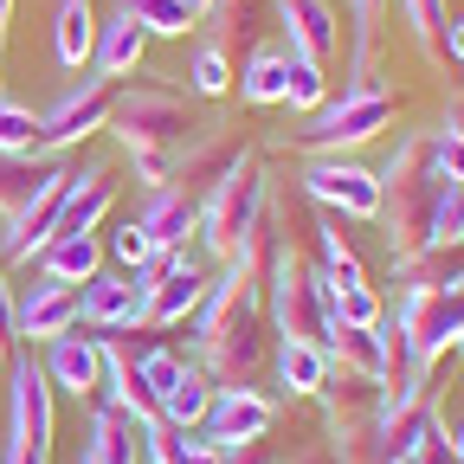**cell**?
<instances>
[{"mask_svg": "<svg viewBox=\"0 0 464 464\" xmlns=\"http://www.w3.org/2000/svg\"><path fill=\"white\" fill-rule=\"evenodd\" d=\"M271 316H265V284H252L239 265H226L194 310V368L226 387H258L271 362Z\"/></svg>", "mask_w": 464, "mask_h": 464, "instance_id": "6da1fadb", "label": "cell"}, {"mask_svg": "<svg viewBox=\"0 0 464 464\" xmlns=\"http://www.w3.org/2000/svg\"><path fill=\"white\" fill-rule=\"evenodd\" d=\"M445 174L432 161V130L406 136L381 168V226H387V258H420L432 252V207H439Z\"/></svg>", "mask_w": 464, "mask_h": 464, "instance_id": "7a4b0ae2", "label": "cell"}, {"mask_svg": "<svg viewBox=\"0 0 464 464\" xmlns=\"http://www.w3.org/2000/svg\"><path fill=\"white\" fill-rule=\"evenodd\" d=\"M207 123L194 116V97L181 84H161V78H136V84H116L110 103V136L123 142L130 155L142 149H188Z\"/></svg>", "mask_w": 464, "mask_h": 464, "instance_id": "3957f363", "label": "cell"}, {"mask_svg": "<svg viewBox=\"0 0 464 464\" xmlns=\"http://www.w3.org/2000/svg\"><path fill=\"white\" fill-rule=\"evenodd\" d=\"M265 316H271V335L277 342H329V329H335L329 284H323V271L297 246H284L277 271L265 277Z\"/></svg>", "mask_w": 464, "mask_h": 464, "instance_id": "277c9868", "label": "cell"}, {"mask_svg": "<svg viewBox=\"0 0 464 464\" xmlns=\"http://www.w3.org/2000/svg\"><path fill=\"white\" fill-rule=\"evenodd\" d=\"M393 110H400V97H393L387 84L342 91V97H329L323 110L304 116V130H290V149H304V155H342V149H362V142H374V136L393 123Z\"/></svg>", "mask_w": 464, "mask_h": 464, "instance_id": "5b68a950", "label": "cell"}, {"mask_svg": "<svg viewBox=\"0 0 464 464\" xmlns=\"http://www.w3.org/2000/svg\"><path fill=\"white\" fill-rule=\"evenodd\" d=\"M265 200H271V174H265V161H258V155H239V168H232L226 181L200 200V246L226 265L232 252H239V239L252 232V219L265 213Z\"/></svg>", "mask_w": 464, "mask_h": 464, "instance_id": "8992f818", "label": "cell"}, {"mask_svg": "<svg viewBox=\"0 0 464 464\" xmlns=\"http://www.w3.org/2000/svg\"><path fill=\"white\" fill-rule=\"evenodd\" d=\"M207 284H213V271L188 252V246H174V252H161V265L149 271V284H142V329H181L194 310H200V297H207Z\"/></svg>", "mask_w": 464, "mask_h": 464, "instance_id": "52a82bcc", "label": "cell"}, {"mask_svg": "<svg viewBox=\"0 0 464 464\" xmlns=\"http://www.w3.org/2000/svg\"><path fill=\"white\" fill-rule=\"evenodd\" d=\"M52 439H58L52 381H45V368H39L33 355H14V362H7V445L52 458Z\"/></svg>", "mask_w": 464, "mask_h": 464, "instance_id": "ba28073f", "label": "cell"}, {"mask_svg": "<svg viewBox=\"0 0 464 464\" xmlns=\"http://www.w3.org/2000/svg\"><path fill=\"white\" fill-rule=\"evenodd\" d=\"M304 200H316L335 219H381V174L348 155H310L304 161Z\"/></svg>", "mask_w": 464, "mask_h": 464, "instance_id": "9c48e42d", "label": "cell"}, {"mask_svg": "<svg viewBox=\"0 0 464 464\" xmlns=\"http://www.w3.org/2000/svg\"><path fill=\"white\" fill-rule=\"evenodd\" d=\"M110 103H116V78H78L72 91H58V103L39 116V149L65 155L91 142L97 130H110Z\"/></svg>", "mask_w": 464, "mask_h": 464, "instance_id": "30bf717a", "label": "cell"}, {"mask_svg": "<svg viewBox=\"0 0 464 464\" xmlns=\"http://www.w3.org/2000/svg\"><path fill=\"white\" fill-rule=\"evenodd\" d=\"M393 323L406 329V342H413L426 362H445L451 348L464 342V310L451 304V290H445V284H432V290H400Z\"/></svg>", "mask_w": 464, "mask_h": 464, "instance_id": "8fae6325", "label": "cell"}, {"mask_svg": "<svg viewBox=\"0 0 464 464\" xmlns=\"http://www.w3.org/2000/svg\"><path fill=\"white\" fill-rule=\"evenodd\" d=\"M277 420H284V406H277L271 393H258V387H226V393H213V406H207L200 439H207V445H219V451H232V445L271 439V432H277Z\"/></svg>", "mask_w": 464, "mask_h": 464, "instance_id": "7c38bea8", "label": "cell"}, {"mask_svg": "<svg viewBox=\"0 0 464 464\" xmlns=\"http://www.w3.org/2000/svg\"><path fill=\"white\" fill-rule=\"evenodd\" d=\"M78 329L110 335V329H142V277L130 271H97L78 284Z\"/></svg>", "mask_w": 464, "mask_h": 464, "instance_id": "4fadbf2b", "label": "cell"}, {"mask_svg": "<svg viewBox=\"0 0 464 464\" xmlns=\"http://www.w3.org/2000/svg\"><path fill=\"white\" fill-rule=\"evenodd\" d=\"M78 329V284H52V277H33L26 290H14V335L45 348L52 335Z\"/></svg>", "mask_w": 464, "mask_h": 464, "instance_id": "5bb4252c", "label": "cell"}, {"mask_svg": "<svg viewBox=\"0 0 464 464\" xmlns=\"http://www.w3.org/2000/svg\"><path fill=\"white\" fill-rule=\"evenodd\" d=\"M155 426L161 420H149V413H136V406H123V400H91V451H103V464H149V439H155Z\"/></svg>", "mask_w": 464, "mask_h": 464, "instance_id": "9a60e30c", "label": "cell"}, {"mask_svg": "<svg viewBox=\"0 0 464 464\" xmlns=\"http://www.w3.org/2000/svg\"><path fill=\"white\" fill-rule=\"evenodd\" d=\"M316 406H323V426H329V439H348V432H362V426H374V420H381L387 387H381L374 374L335 368V374H329V387L316 393Z\"/></svg>", "mask_w": 464, "mask_h": 464, "instance_id": "2e32d148", "label": "cell"}, {"mask_svg": "<svg viewBox=\"0 0 464 464\" xmlns=\"http://www.w3.org/2000/svg\"><path fill=\"white\" fill-rule=\"evenodd\" d=\"M239 155H252L232 130H207V136H194L188 149H181V161H174V174H168V188H181V194H194V200H207L232 168H239Z\"/></svg>", "mask_w": 464, "mask_h": 464, "instance_id": "e0dca14e", "label": "cell"}, {"mask_svg": "<svg viewBox=\"0 0 464 464\" xmlns=\"http://www.w3.org/2000/svg\"><path fill=\"white\" fill-rule=\"evenodd\" d=\"M45 381L52 393H72V400H91L103 387V342L84 335V329H65V335H52L45 342Z\"/></svg>", "mask_w": 464, "mask_h": 464, "instance_id": "ac0fdd59", "label": "cell"}, {"mask_svg": "<svg viewBox=\"0 0 464 464\" xmlns=\"http://www.w3.org/2000/svg\"><path fill=\"white\" fill-rule=\"evenodd\" d=\"M277 39L290 45V58H310L329 72L335 58V7L329 0H277Z\"/></svg>", "mask_w": 464, "mask_h": 464, "instance_id": "d6986e66", "label": "cell"}, {"mask_svg": "<svg viewBox=\"0 0 464 464\" xmlns=\"http://www.w3.org/2000/svg\"><path fill=\"white\" fill-rule=\"evenodd\" d=\"M116 194H123V181H116L110 168H84L78 181H72V194H65V207H58L52 239H78V232H97V226L110 219Z\"/></svg>", "mask_w": 464, "mask_h": 464, "instance_id": "ffe728a7", "label": "cell"}, {"mask_svg": "<svg viewBox=\"0 0 464 464\" xmlns=\"http://www.w3.org/2000/svg\"><path fill=\"white\" fill-rule=\"evenodd\" d=\"M207 39L219 52H252L258 39H277V0H213Z\"/></svg>", "mask_w": 464, "mask_h": 464, "instance_id": "44dd1931", "label": "cell"}, {"mask_svg": "<svg viewBox=\"0 0 464 464\" xmlns=\"http://www.w3.org/2000/svg\"><path fill=\"white\" fill-rule=\"evenodd\" d=\"M232 84H239V97L258 103V110L284 103V84H290V45H284V39H258L252 52H239Z\"/></svg>", "mask_w": 464, "mask_h": 464, "instance_id": "7402d4cb", "label": "cell"}, {"mask_svg": "<svg viewBox=\"0 0 464 464\" xmlns=\"http://www.w3.org/2000/svg\"><path fill=\"white\" fill-rule=\"evenodd\" d=\"M426 374H432V362L420 355L413 342H406V329H400V323H387V316H381V387H387V406L420 400V393H426Z\"/></svg>", "mask_w": 464, "mask_h": 464, "instance_id": "603a6c76", "label": "cell"}, {"mask_svg": "<svg viewBox=\"0 0 464 464\" xmlns=\"http://www.w3.org/2000/svg\"><path fill=\"white\" fill-rule=\"evenodd\" d=\"M271 374L284 387V400H316L335 374L329 348L323 342H271Z\"/></svg>", "mask_w": 464, "mask_h": 464, "instance_id": "cb8c5ba5", "label": "cell"}, {"mask_svg": "<svg viewBox=\"0 0 464 464\" xmlns=\"http://www.w3.org/2000/svg\"><path fill=\"white\" fill-rule=\"evenodd\" d=\"M142 52H149V33L130 20V14H110V20H97V45H91V65H97V78H136L142 72Z\"/></svg>", "mask_w": 464, "mask_h": 464, "instance_id": "d4e9b609", "label": "cell"}, {"mask_svg": "<svg viewBox=\"0 0 464 464\" xmlns=\"http://www.w3.org/2000/svg\"><path fill=\"white\" fill-rule=\"evenodd\" d=\"M142 232L161 246V252H174V246H188L194 232H200V200L194 194H181V188H149V207H142Z\"/></svg>", "mask_w": 464, "mask_h": 464, "instance_id": "484cf974", "label": "cell"}, {"mask_svg": "<svg viewBox=\"0 0 464 464\" xmlns=\"http://www.w3.org/2000/svg\"><path fill=\"white\" fill-rule=\"evenodd\" d=\"M97 45V7L91 0H52V58L58 72H84Z\"/></svg>", "mask_w": 464, "mask_h": 464, "instance_id": "4316f807", "label": "cell"}, {"mask_svg": "<svg viewBox=\"0 0 464 464\" xmlns=\"http://www.w3.org/2000/svg\"><path fill=\"white\" fill-rule=\"evenodd\" d=\"M381 14H387V0H348V84H342V91H368V84H374Z\"/></svg>", "mask_w": 464, "mask_h": 464, "instance_id": "83f0119b", "label": "cell"}, {"mask_svg": "<svg viewBox=\"0 0 464 464\" xmlns=\"http://www.w3.org/2000/svg\"><path fill=\"white\" fill-rule=\"evenodd\" d=\"M52 168H58V155H45V149H33V155H0V226L26 213V200L45 188Z\"/></svg>", "mask_w": 464, "mask_h": 464, "instance_id": "f1b7e54d", "label": "cell"}, {"mask_svg": "<svg viewBox=\"0 0 464 464\" xmlns=\"http://www.w3.org/2000/svg\"><path fill=\"white\" fill-rule=\"evenodd\" d=\"M33 265H39V277H52V284H84V277L103 271V246H97V232H78V239H52Z\"/></svg>", "mask_w": 464, "mask_h": 464, "instance_id": "f546056e", "label": "cell"}, {"mask_svg": "<svg viewBox=\"0 0 464 464\" xmlns=\"http://www.w3.org/2000/svg\"><path fill=\"white\" fill-rule=\"evenodd\" d=\"M213 381L188 362V374L168 387V400H161V426H181V432H200V420H207V406H213Z\"/></svg>", "mask_w": 464, "mask_h": 464, "instance_id": "4dcf8cb0", "label": "cell"}, {"mask_svg": "<svg viewBox=\"0 0 464 464\" xmlns=\"http://www.w3.org/2000/svg\"><path fill=\"white\" fill-rule=\"evenodd\" d=\"M323 348H329V362H335V368H355V374H374V381H381V323H374V329L335 323Z\"/></svg>", "mask_w": 464, "mask_h": 464, "instance_id": "1f68e13d", "label": "cell"}, {"mask_svg": "<svg viewBox=\"0 0 464 464\" xmlns=\"http://www.w3.org/2000/svg\"><path fill=\"white\" fill-rule=\"evenodd\" d=\"M400 7V26L413 33V45H420V58H432V65H445V0H393Z\"/></svg>", "mask_w": 464, "mask_h": 464, "instance_id": "d6a6232c", "label": "cell"}, {"mask_svg": "<svg viewBox=\"0 0 464 464\" xmlns=\"http://www.w3.org/2000/svg\"><path fill=\"white\" fill-rule=\"evenodd\" d=\"M116 14H130L149 39H188L194 33V20H188L181 0H116Z\"/></svg>", "mask_w": 464, "mask_h": 464, "instance_id": "836d02e7", "label": "cell"}, {"mask_svg": "<svg viewBox=\"0 0 464 464\" xmlns=\"http://www.w3.org/2000/svg\"><path fill=\"white\" fill-rule=\"evenodd\" d=\"M149 464H226V458H219V445H207L200 432L155 426V439H149Z\"/></svg>", "mask_w": 464, "mask_h": 464, "instance_id": "e575fe53", "label": "cell"}, {"mask_svg": "<svg viewBox=\"0 0 464 464\" xmlns=\"http://www.w3.org/2000/svg\"><path fill=\"white\" fill-rule=\"evenodd\" d=\"M226 91H232V52L200 39L194 58H188V97H226Z\"/></svg>", "mask_w": 464, "mask_h": 464, "instance_id": "d590c367", "label": "cell"}, {"mask_svg": "<svg viewBox=\"0 0 464 464\" xmlns=\"http://www.w3.org/2000/svg\"><path fill=\"white\" fill-rule=\"evenodd\" d=\"M110 258H116V271H130V277L149 284V271L161 265V246L142 232V219H130V226H116V232H110Z\"/></svg>", "mask_w": 464, "mask_h": 464, "instance_id": "8d00e7d4", "label": "cell"}, {"mask_svg": "<svg viewBox=\"0 0 464 464\" xmlns=\"http://www.w3.org/2000/svg\"><path fill=\"white\" fill-rule=\"evenodd\" d=\"M329 316L335 323H355V329H374L387 310H381V290L374 284H342V290H329Z\"/></svg>", "mask_w": 464, "mask_h": 464, "instance_id": "74e56055", "label": "cell"}, {"mask_svg": "<svg viewBox=\"0 0 464 464\" xmlns=\"http://www.w3.org/2000/svg\"><path fill=\"white\" fill-rule=\"evenodd\" d=\"M284 103L297 110V116L323 110V103H329V72H323V65H310V58H290V84H284Z\"/></svg>", "mask_w": 464, "mask_h": 464, "instance_id": "f35d334b", "label": "cell"}, {"mask_svg": "<svg viewBox=\"0 0 464 464\" xmlns=\"http://www.w3.org/2000/svg\"><path fill=\"white\" fill-rule=\"evenodd\" d=\"M39 149V116L14 97H0V155H33Z\"/></svg>", "mask_w": 464, "mask_h": 464, "instance_id": "ab89813d", "label": "cell"}, {"mask_svg": "<svg viewBox=\"0 0 464 464\" xmlns=\"http://www.w3.org/2000/svg\"><path fill=\"white\" fill-rule=\"evenodd\" d=\"M432 246H464V181H445L439 188V207H432Z\"/></svg>", "mask_w": 464, "mask_h": 464, "instance_id": "60d3db41", "label": "cell"}, {"mask_svg": "<svg viewBox=\"0 0 464 464\" xmlns=\"http://www.w3.org/2000/svg\"><path fill=\"white\" fill-rule=\"evenodd\" d=\"M14 277H7V265H0V362H14Z\"/></svg>", "mask_w": 464, "mask_h": 464, "instance_id": "b9f144b4", "label": "cell"}, {"mask_svg": "<svg viewBox=\"0 0 464 464\" xmlns=\"http://www.w3.org/2000/svg\"><path fill=\"white\" fill-rule=\"evenodd\" d=\"M413 464H458V451H451V439H445V426H432V432L420 439V451H413Z\"/></svg>", "mask_w": 464, "mask_h": 464, "instance_id": "7bdbcfd3", "label": "cell"}, {"mask_svg": "<svg viewBox=\"0 0 464 464\" xmlns=\"http://www.w3.org/2000/svg\"><path fill=\"white\" fill-rule=\"evenodd\" d=\"M439 130H451V136L464 142V91H451V97H445V116H439Z\"/></svg>", "mask_w": 464, "mask_h": 464, "instance_id": "ee69618b", "label": "cell"}, {"mask_svg": "<svg viewBox=\"0 0 464 464\" xmlns=\"http://www.w3.org/2000/svg\"><path fill=\"white\" fill-rule=\"evenodd\" d=\"M445 58L464 65V20H445Z\"/></svg>", "mask_w": 464, "mask_h": 464, "instance_id": "f6af8a7d", "label": "cell"}, {"mask_svg": "<svg viewBox=\"0 0 464 464\" xmlns=\"http://www.w3.org/2000/svg\"><path fill=\"white\" fill-rule=\"evenodd\" d=\"M7 464H52V458H39V451H20V445H7Z\"/></svg>", "mask_w": 464, "mask_h": 464, "instance_id": "bcb514c9", "label": "cell"}, {"mask_svg": "<svg viewBox=\"0 0 464 464\" xmlns=\"http://www.w3.org/2000/svg\"><path fill=\"white\" fill-rule=\"evenodd\" d=\"M181 7H188V20H194V26H200V20H207V14H213V0H181Z\"/></svg>", "mask_w": 464, "mask_h": 464, "instance_id": "7dc6e473", "label": "cell"}, {"mask_svg": "<svg viewBox=\"0 0 464 464\" xmlns=\"http://www.w3.org/2000/svg\"><path fill=\"white\" fill-rule=\"evenodd\" d=\"M7 26H14V0H0V52H7Z\"/></svg>", "mask_w": 464, "mask_h": 464, "instance_id": "c3c4849f", "label": "cell"}, {"mask_svg": "<svg viewBox=\"0 0 464 464\" xmlns=\"http://www.w3.org/2000/svg\"><path fill=\"white\" fill-rule=\"evenodd\" d=\"M451 451H458V464H464V426H458V432H451Z\"/></svg>", "mask_w": 464, "mask_h": 464, "instance_id": "681fc988", "label": "cell"}, {"mask_svg": "<svg viewBox=\"0 0 464 464\" xmlns=\"http://www.w3.org/2000/svg\"><path fill=\"white\" fill-rule=\"evenodd\" d=\"M78 464H103V451H91V445H84V458H78Z\"/></svg>", "mask_w": 464, "mask_h": 464, "instance_id": "f907efd6", "label": "cell"}, {"mask_svg": "<svg viewBox=\"0 0 464 464\" xmlns=\"http://www.w3.org/2000/svg\"><path fill=\"white\" fill-rule=\"evenodd\" d=\"M400 464H413V458H400Z\"/></svg>", "mask_w": 464, "mask_h": 464, "instance_id": "816d5d0a", "label": "cell"}, {"mask_svg": "<svg viewBox=\"0 0 464 464\" xmlns=\"http://www.w3.org/2000/svg\"><path fill=\"white\" fill-rule=\"evenodd\" d=\"M0 84H7V78H0Z\"/></svg>", "mask_w": 464, "mask_h": 464, "instance_id": "f5cc1de1", "label": "cell"}, {"mask_svg": "<svg viewBox=\"0 0 464 464\" xmlns=\"http://www.w3.org/2000/svg\"><path fill=\"white\" fill-rule=\"evenodd\" d=\"M458 348H464V342H458Z\"/></svg>", "mask_w": 464, "mask_h": 464, "instance_id": "db71d44e", "label": "cell"}]
</instances>
